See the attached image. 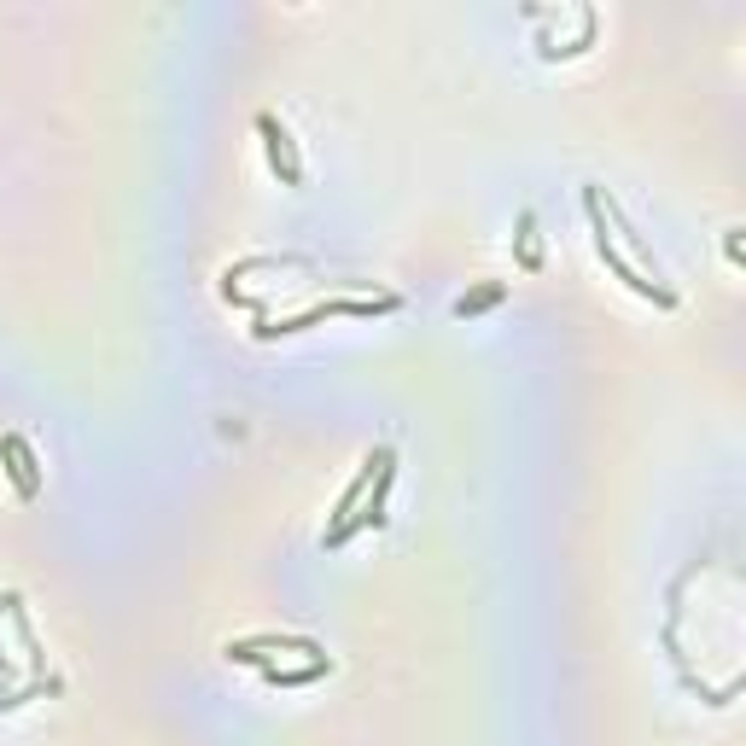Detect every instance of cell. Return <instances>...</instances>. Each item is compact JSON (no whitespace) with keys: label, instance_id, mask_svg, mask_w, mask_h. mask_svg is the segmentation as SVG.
Returning <instances> with one entry per match:
<instances>
[{"label":"cell","instance_id":"1","mask_svg":"<svg viewBox=\"0 0 746 746\" xmlns=\"http://www.w3.org/2000/svg\"><path fill=\"white\" fill-rule=\"evenodd\" d=\"M583 204H589V216H595V251H601V263H607V269L618 274V280H624L630 292H636V298H653L659 309H677V292H671V286H653V280H642V269H636V263H630V257H624V251L612 245L607 216H601V193H595V187L583 193Z\"/></svg>","mask_w":746,"mask_h":746},{"label":"cell","instance_id":"2","mask_svg":"<svg viewBox=\"0 0 746 746\" xmlns=\"http://www.w3.org/2000/svg\"><path fill=\"white\" fill-rule=\"evenodd\" d=\"M391 478H397V449H379V478H373V496L350 513V519H344L339 531H327V548H344L356 531H368V525L379 531V525H385V490H391Z\"/></svg>","mask_w":746,"mask_h":746},{"label":"cell","instance_id":"3","mask_svg":"<svg viewBox=\"0 0 746 746\" xmlns=\"http://www.w3.org/2000/svg\"><path fill=\"white\" fill-rule=\"evenodd\" d=\"M0 461H6V478H12V490L24 496V502H35L41 496V467H35V449L18 432H6L0 438Z\"/></svg>","mask_w":746,"mask_h":746},{"label":"cell","instance_id":"5","mask_svg":"<svg viewBox=\"0 0 746 746\" xmlns=\"http://www.w3.org/2000/svg\"><path fill=\"white\" fill-rule=\"evenodd\" d=\"M519 269L525 274H537L543 269V245H537V216H531V210H519Z\"/></svg>","mask_w":746,"mask_h":746},{"label":"cell","instance_id":"7","mask_svg":"<svg viewBox=\"0 0 746 746\" xmlns=\"http://www.w3.org/2000/svg\"><path fill=\"white\" fill-rule=\"evenodd\" d=\"M496 298H502V286H484V292H473V298H461V304H455V315L467 321V315H478V309H490Z\"/></svg>","mask_w":746,"mask_h":746},{"label":"cell","instance_id":"6","mask_svg":"<svg viewBox=\"0 0 746 746\" xmlns=\"http://www.w3.org/2000/svg\"><path fill=\"white\" fill-rule=\"evenodd\" d=\"M373 461H379V455H368V461H362V478H356V484H350V490L339 496V513H333V531H339V525H344V519H350L356 508H362V490H368V478H373Z\"/></svg>","mask_w":746,"mask_h":746},{"label":"cell","instance_id":"4","mask_svg":"<svg viewBox=\"0 0 746 746\" xmlns=\"http://www.w3.org/2000/svg\"><path fill=\"white\" fill-rule=\"evenodd\" d=\"M257 135H263V146H269V164H274V175H280L286 187H298V181H304V164H298V146H292V135H286V129L274 123L269 111L257 117Z\"/></svg>","mask_w":746,"mask_h":746}]
</instances>
